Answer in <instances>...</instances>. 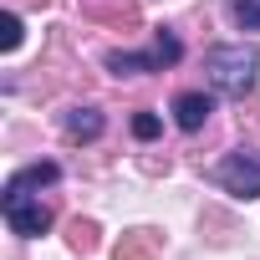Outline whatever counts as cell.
Here are the masks:
<instances>
[{"label": "cell", "instance_id": "cell-1", "mask_svg": "<svg viewBox=\"0 0 260 260\" xmlns=\"http://www.w3.org/2000/svg\"><path fill=\"white\" fill-rule=\"evenodd\" d=\"M204 77L219 97H250L260 77V51L245 41H219L204 51Z\"/></svg>", "mask_w": 260, "mask_h": 260}, {"label": "cell", "instance_id": "cell-2", "mask_svg": "<svg viewBox=\"0 0 260 260\" xmlns=\"http://www.w3.org/2000/svg\"><path fill=\"white\" fill-rule=\"evenodd\" d=\"M179 56H184L179 36H174V31H158V36H153V51H107L102 67H107L112 77H148V72L174 67Z\"/></svg>", "mask_w": 260, "mask_h": 260}, {"label": "cell", "instance_id": "cell-3", "mask_svg": "<svg viewBox=\"0 0 260 260\" xmlns=\"http://www.w3.org/2000/svg\"><path fill=\"white\" fill-rule=\"evenodd\" d=\"M209 184L224 189L230 199H260V153L255 148H235L209 169Z\"/></svg>", "mask_w": 260, "mask_h": 260}, {"label": "cell", "instance_id": "cell-4", "mask_svg": "<svg viewBox=\"0 0 260 260\" xmlns=\"http://www.w3.org/2000/svg\"><path fill=\"white\" fill-rule=\"evenodd\" d=\"M0 214H6V224L21 235V240H41L51 230V209L41 204V194H26V189H0Z\"/></svg>", "mask_w": 260, "mask_h": 260}, {"label": "cell", "instance_id": "cell-5", "mask_svg": "<svg viewBox=\"0 0 260 260\" xmlns=\"http://www.w3.org/2000/svg\"><path fill=\"white\" fill-rule=\"evenodd\" d=\"M209 112H214V97H209V92H179V97H174L179 133H199V127L209 122Z\"/></svg>", "mask_w": 260, "mask_h": 260}, {"label": "cell", "instance_id": "cell-6", "mask_svg": "<svg viewBox=\"0 0 260 260\" xmlns=\"http://www.w3.org/2000/svg\"><path fill=\"white\" fill-rule=\"evenodd\" d=\"M61 127H67V138H77V143H92V138H102V112L97 107H67V117H61Z\"/></svg>", "mask_w": 260, "mask_h": 260}, {"label": "cell", "instance_id": "cell-7", "mask_svg": "<svg viewBox=\"0 0 260 260\" xmlns=\"http://www.w3.org/2000/svg\"><path fill=\"white\" fill-rule=\"evenodd\" d=\"M56 179H61V169L46 158V164H26V169H16L6 184H11V189H26V194H36V189H46V184H56Z\"/></svg>", "mask_w": 260, "mask_h": 260}, {"label": "cell", "instance_id": "cell-8", "mask_svg": "<svg viewBox=\"0 0 260 260\" xmlns=\"http://www.w3.org/2000/svg\"><path fill=\"white\" fill-rule=\"evenodd\" d=\"M230 16L240 31H260V0H230Z\"/></svg>", "mask_w": 260, "mask_h": 260}, {"label": "cell", "instance_id": "cell-9", "mask_svg": "<svg viewBox=\"0 0 260 260\" xmlns=\"http://www.w3.org/2000/svg\"><path fill=\"white\" fill-rule=\"evenodd\" d=\"M158 127H164V122H158V112H138V117H133V138H143V143H148V138H158Z\"/></svg>", "mask_w": 260, "mask_h": 260}, {"label": "cell", "instance_id": "cell-10", "mask_svg": "<svg viewBox=\"0 0 260 260\" xmlns=\"http://www.w3.org/2000/svg\"><path fill=\"white\" fill-rule=\"evenodd\" d=\"M21 46V16H6V51Z\"/></svg>", "mask_w": 260, "mask_h": 260}]
</instances>
